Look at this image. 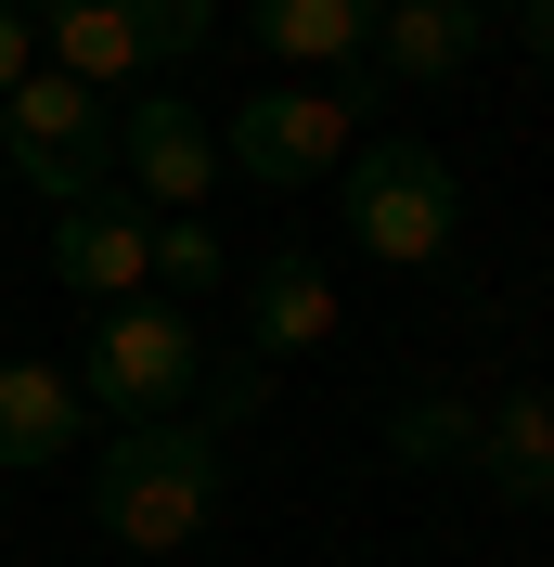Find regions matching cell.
I'll list each match as a JSON object with an SVG mask.
<instances>
[{
	"instance_id": "cell-1",
	"label": "cell",
	"mask_w": 554,
	"mask_h": 567,
	"mask_svg": "<svg viewBox=\"0 0 554 567\" xmlns=\"http://www.w3.org/2000/svg\"><path fill=\"white\" fill-rule=\"evenodd\" d=\"M258 400V374H233L219 388V413H142L116 425L104 452H91V529L116 542V555H181V542L219 516V425Z\"/></svg>"
},
{
	"instance_id": "cell-2",
	"label": "cell",
	"mask_w": 554,
	"mask_h": 567,
	"mask_svg": "<svg viewBox=\"0 0 554 567\" xmlns=\"http://www.w3.org/2000/svg\"><path fill=\"white\" fill-rule=\"evenodd\" d=\"M0 155L39 207H91V194H116V104L78 91L65 65H27L0 91Z\"/></svg>"
},
{
	"instance_id": "cell-3",
	"label": "cell",
	"mask_w": 554,
	"mask_h": 567,
	"mask_svg": "<svg viewBox=\"0 0 554 567\" xmlns=\"http://www.w3.org/2000/svg\"><path fill=\"white\" fill-rule=\"evenodd\" d=\"M207 388V322L168 310V297H116L91 310V349H78V400L104 425H142V413H181Z\"/></svg>"
},
{
	"instance_id": "cell-4",
	"label": "cell",
	"mask_w": 554,
	"mask_h": 567,
	"mask_svg": "<svg viewBox=\"0 0 554 567\" xmlns=\"http://www.w3.org/2000/svg\"><path fill=\"white\" fill-rule=\"evenodd\" d=\"M39 27V65H65L78 91H130L142 65H181V52H207V0H13Z\"/></svg>"
},
{
	"instance_id": "cell-5",
	"label": "cell",
	"mask_w": 554,
	"mask_h": 567,
	"mask_svg": "<svg viewBox=\"0 0 554 567\" xmlns=\"http://www.w3.org/2000/svg\"><path fill=\"white\" fill-rule=\"evenodd\" d=\"M451 233H464V181L439 142H361L348 155V246L361 258L425 271V258H451Z\"/></svg>"
},
{
	"instance_id": "cell-6",
	"label": "cell",
	"mask_w": 554,
	"mask_h": 567,
	"mask_svg": "<svg viewBox=\"0 0 554 567\" xmlns=\"http://www.w3.org/2000/svg\"><path fill=\"white\" fill-rule=\"evenodd\" d=\"M348 155H361V91H348V78H322V91H258V104H233V130H219V168H245L258 194H310Z\"/></svg>"
},
{
	"instance_id": "cell-7",
	"label": "cell",
	"mask_w": 554,
	"mask_h": 567,
	"mask_svg": "<svg viewBox=\"0 0 554 567\" xmlns=\"http://www.w3.org/2000/svg\"><path fill=\"white\" fill-rule=\"evenodd\" d=\"M52 284L116 310V297H155V219L130 207V181L91 194V207H52Z\"/></svg>"
},
{
	"instance_id": "cell-8",
	"label": "cell",
	"mask_w": 554,
	"mask_h": 567,
	"mask_svg": "<svg viewBox=\"0 0 554 567\" xmlns=\"http://www.w3.org/2000/svg\"><path fill=\"white\" fill-rule=\"evenodd\" d=\"M116 181H130V194H155V207H207V181H219V130L194 104H168V91H155V104H130L116 116Z\"/></svg>"
},
{
	"instance_id": "cell-9",
	"label": "cell",
	"mask_w": 554,
	"mask_h": 567,
	"mask_svg": "<svg viewBox=\"0 0 554 567\" xmlns=\"http://www.w3.org/2000/svg\"><path fill=\"white\" fill-rule=\"evenodd\" d=\"M91 452V400H78L65 361H0V464L39 477V464Z\"/></svg>"
},
{
	"instance_id": "cell-10",
	"label": "cell",
	"mask_w": 554,
	"mask_h": 567,
	"mask_svg": "<svg viewBox=\"0 0 554 567\" xmlns=\"http://www.w3.org/2000/svg\"><path fill=\"white\" fill-rule=\"evenodd\" d=\"M375 52H387L400 91H451V78L490 52V13H478V0H387V13H375Z\"/></svg>"
},
{
	"instance_id": "cell-11",
	"label": "cell",
	"mask_w": 554,
	"mask_h": 567,
	"mask_svg": "<svg viewBox=\"0 0 554 567\" xmlns=\"http://www.w3.org/2000/svg\"><path fill=\"white\" fill-rule=\"evenodd\" d=\"M375 13L387 0H245V39L271 65H310V78H348L375 52Z\"/></svg>"
},
{
	"instance_id": "cell-12",
	"label": "cell",
	"mask_w": 554,
	"mask_h": 567,
	"mask_svg": "<svg viewBox=\"0 0 554 567\" xmlns=\"http://www.w3.org/2000/svg\"><path fill=\"white\" fill-rule=\"evenodd\" d=\"M245 336H258V361H310L336 336V284L310 271V246H271L245 271Z\"/></svg>"
},
{
	"instance_id": "cell-13",
	"label": "cell",
	"mask_w": 554,
	"mask_h": 567,
	"mask_svg": "<svg viewBox=\"0 0 554 567\" xmlns=\"http://www.w3.org/2000/svg\"><path fill=\"white\" fill-rule=\"evenodd\" d=\"M478 477H490V503H554V388H503L478 413Z\"/></svg>"
},
{
	"instance_id": "cell-14",
	"label": "cell",
	"mask_w": 554,
	"mask_h": 567,
	"mask_svg": "<svg viewBox=\"0 0 554 567\" xmlns=\"http://www.w3.org/2000/svg\"><path fill=\"white\" fill-rule=\"evenodd\" d=\"M387 464H413V477H451V464H478V400L413 388L400 413H387Z\"/></svg>"
},
{
	"instance_id": "cell-15",
	"label": "cell",
	"mask_w": 554,
	"mask_h": 567,
	"mask_svg": "<svg viewBox=\"0 0 554 567\" xmlns=\"http://www.w3.org/2000/svg\"><path fill=\"white\" fill-rule=\"evenodd\" d=\"M219 271H233V246H219V233H207V207L155 219V297H168V310H194V297H207Z\"/></svg>"
},
{
	"instance_id": "cell-16",
	"label": "cell",
	"mask_w": 554,
	"mask_h": 567,
	"mask_svg": "<svg viewBox=\"0 0 554 567\" xmlns=\"http://www.w3.org/2000/svg\"><path fill=\"white\" fill-rule=\"evenodd\" d=\"M39 65V27H27V13H13V0H0V91H13V78H27Z\"/></svg>"
},
{
	"instance_id": "cell-17",
	"label": "cell",
	"mask_w": 554,
	"mask_h": 567,
	"mask_svg": "<svg viewBox=\"0 0 554 567\" xmlns=\"http://www.w3.org/2000/svg\"><path fill=\"white\" fill-rule=\"evenodd\" d=\"M516 39H529V65H554V0H542V13H516Z\"/></svg>"
},
{
	"instance_id": "cell-18",
	"label": "cell",
	"mask_w": 554,
	"mask_h": 567,
	"mask_svg": "<svg viewBox=\"0 0 554 567\" xmlns=\"http://www.w3.org/2000/svg\"><path fill=\"white\" fill-rule=\"evenodd\" d=\"M478 13H542V0H478Z\"/></svg>"
}]
</instances>
